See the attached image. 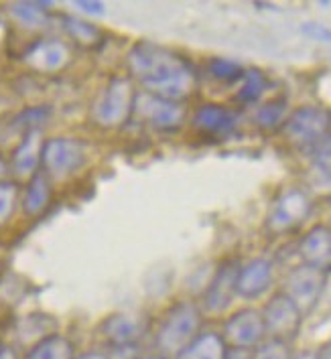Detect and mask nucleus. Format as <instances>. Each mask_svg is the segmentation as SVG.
<instances>
[{"instance_id": "0eeeda50", "label": "nucleus", "mask_w": 331, "mask_h": 359, "mask_svg": "<svg viewBox=\"0 0 331 359\" xmlns=\"http://www.w3.org/2000/svg\"><path fill=\"white\" fill-rule=\"evenodd\" d=\"M260 313L266 329V337L287 341V343H292L299 337L305 315L285 292L273 294Z\"/></svg>"}, {"instance_id": "aec40b11", "label": "nucleus", "mask_w": 331, "mask_h": 359, "mask_svg": "<svg viewBox=\"0 0 331 359\" xmlns=\"http://www.w3.org/2000/svg\"><path fill=\"white\" fill-rule=\"evenodd\" d=\"M49 203H51V179L43 170H39L29 179V183L25 187L22 209L27 215L35 217L49 208Z\"/></svg>"}, {"instance_id": "9b49d317", "label": "nucleus", "mask_w": 331, "mask_h": 359, "mask_svg": "<svg viewBox=\"0 0 331 359\" xmlns=\"http://www.w3.org/2000/svg\"><path fill=\"white\" fill-rule=\"evenodd\" d=\"M240 272V260L230 258L215 268L203 290V311L219 315L230 309L236 299V280Z\"/></svg>"}, {"instance_id": "f3484780", "label": "nucleus", "mask_w": 331, "mask_h": 359, "mask_svg": "<svg viewBox=\"0 0 331 359\" xmlns=\"http://www.w3.org/2000/svg\"><path fill=\"white\" fill-rule=\"evenodd\" d=\"M191 122L205 134H230L238 124V114L219 104H203L195 110Z\"/></svg>"}, {"instance_id": "c756f323", "label": "nucleus", "mask_w": 331, "mask_h": 359, "mask_svg": "<svg viewBox=\"0 0 331 359\" xmlns=\"http://www.w3.org/2000/svg\"><path fill=\"white\" fill-rule=\"evenodd\" d=\"M301 33L313 41H319V43H331V29L317 20H309V22L301 25Z\"/></svg>"}, {"instance_id": "2eb2a0df", "label": "nucleus", "mask_w": 331, "mask_h": 359, "mask_svg": "<svg viewBox=\"0 0 331 359\" xmlns=\"http://www.w3.org/2000/svg\"><path fill=\"white\" fill-rule=\"evenodd\" d=\"M69 47L59 39H41L25 51V63L41 74H55L69 63Z\"/></svg>"}, {"instance_id": "b1692460", "label": "nucleus", "mask_w": 331, "mask_h": 359, "mask_svg": "<svg viewBox=\"0 0 331 359\" xmlns=\"http://www.w3.org/2000/svg\"><path fill=\"white\" fill-rule=\"evenodd\" d=\"M47 4L49 2H15L11 15L27 29H41L47 25Z\"/></svg>"}, {"instance_id": "f704fd0d", "label": "nucleus", "mask_w": 331, "mask_h": 359, "mask_svg": "<svg viewBox=\"0 0 331 359\" xmlns=\"http://www.w3.org/2000/svg\"><path fill=\"white\" fill-rule=\"evenodd\" d=\"M292 359H319V355H317V351H313V349H303V351L292 353Z\"/></svg>"}, {"instance_id": "7c9ffc66", "label": "nucleus", "mask_w": 331, "mask_h": 359, "mask_svg": "<svg viewBox=\"0 0 331 359\" xmlns=\"http://www.w3.org/2000/svg\"><path fill=\"white\" fill-rule=\"evenodd\" d=\"M76 6H78L81 13H86V15H92V17H102V15H106V6H104V2H86V0H79L76 2Z\"/></svg>"}, {"instance_id": "e433bc0d", "label": "nucleus", "mask_w": 331, "mask_h": 359, "mask_svg": "<svg viewBox=\"0 0 331 359\" xmlns=\"http://www.w3.org/2000/svg\"><path fill=\"white\" fill-rule=\"evenodd\" d=\"M8 172V167H6V163H4V158L0 156V181H4V175Z\"/></svg>"}, {"instance_id": "a211bd4d", "label": "nucleus", "mask_w": 331, "mask_h": 359, "mask_svg": "<svg viewBox=\"0 0 331 359\" xmlns=\"http://www.w3.org/2000/svg\"><path fill=\"white\" fill-rule=\"evenodd\" d=\"M55 329H58V321L51 315L33 313V315H29V317L19 321V325H17V339H19V343L27 345L31 349L39 341L55 335Z\"/></svg>"}, {"instance_id": "5701e85b", "label": "nucleus", "mask_w": 331, "mask_h": 359, "mask_svg": "<svg viewBox=\"0 0 331 359\" xmlns=\"http://www.w3.org/2000/svg\"><path fill=\"white\" fill-rule=\"evenodd\" d=\"M287 110H289V106H287V100L285 97L269 100L262 106H258V110L254 114V122L262 130H274V128H278V126L285 124Z\"/></svg>"}, {"instance_id": "2f4dec72", "label": "nucleus", "mask_w": 331, "mask_h": 359, "mask_svg": "<svg viewBox=\"0 0 331 359\" xmlns=\"http://www.w3.org/2000/svg\"><path fill=\"white\" fill-rule=\"evenodd\" d=\"M226 359H252V351H250V349H236V347H228Z\"/></svg>"}, {"instance_id": "7ed1b4c3", "label": "nucleus", "mask_w": 331, "mask_h": 359, "mask_svg": "<svg viewBox=\"0 0 331 359\" xmlns=\"http://www.w3.org/2000/svg\"><path fill=\"white\" fill-rule=\"evenodd\" d=\"M330 133L331 110L323 106H301L292 110L283 124L285 138L301 151H315L330 138Z\"/></svg>"}, {"instance_id": "a878e982", "label": "nucleus", "mask_w": 331, "mask_h": 359, "mask_svg": "<svg viewBox=\"0 0 331 359\" xmlns=\"http://www.w3.org/2000/svg\"><path fill=\"white\" fill-rule=\"evenodd\" d=\"M311 175L317 187H331V136L313 151Z\"/></svg>"}, {"instance_id": "1a4fd4ad", "label": "nucleus", "mask_w": 331, "mask_h": 359, "mask_svg": "<svg viewBox=\"0 0 331 359\" xmlns=\"http://www.w3.org/2000/svg\"><path fill=\"white\" fill-rule=\"evenodd\" d=\"M228 347L236 349H250L252 351L256 345H260L266 339V329L262 321V313L258 309L246 306L232 313L222 327L219 333Z\"/></svg>"}, {"instance_id": "58836bf2", "label": "nucleus", "mask_w": 331, "mask_h": 359, "mask_svg": "<svg viewBox=\"0 0 331 359\" xmlns=\"http://www.w3.org/2000/svg\"><path fill=\"white\" fill-rule=\"evenodd\" d=\"M2 35H4V22L0 19V39H2Z\"/></svg>"}, {"instance_id": "dca6fc26", "label": "nucleus", "mask_w": 331, "mask_h": 359, "mask_svg": "<svg viewBox=\"0 0 331 359\" xmlns=\"http://www.w3.org/2000/svg\"><path fill=\"white\" fill-rule=\"evenodd\" d=\"M43 134L41 130H31L22 134L19 147L13 152L11 167L20 179H31L41 170V151H43Z\"/></svg>"}, {"instance_id": "ea45409f", "label": "nucleus", "mask_w": 331, "mask_h": 359, "mask_svg": "<svg viewBox=\"0 0 331 359\" xmlns=\"http://www.w3.org/2000/svg\"><path fill=\"white\" fill-rule=\"evenodd\" d=\"M2 347H4V345H2V341H0V349H2Z\"/></svg>"}, {"instance_id": "f257e3e1", "label": "nucleus", "mask_w": 331, "mask_h": 359, "mask_svg": "<svg viewBox=\"0 0 331 359\" xmlns=\"http://www.w3.org/2000/svg\"><path fill=\"white\" fill-rule=\"evenodd\" d=\"M126 63L142 92L185 102L197 88V74L191 61L151 41H138L133 45Z\"/></svg>"}, {"instance_id": "4c0bfd02", "label": "nucleus", "mask_w": 331, "mask_h": 359, "mask_svg": "<svg viewBox=\"0 0 331 359\" xmlns=\"http://www.w3.org/2000/svg\"><path fill=\"white\" fill-rule=\"evenodd\" d=\"M138 359H167V358H163V355H158V353H153V355H140Z\"/></svg>"}, {"instance_id": "f03ea898", "label": "nucleus", "mask_w": 331, "mask_h": 359, "mask_svg": "<svg viewBox=\"0 0 331 359\" xmlns=\"http://www.w3.org/2000/svg\"><path fill=\"white\" fill-rule=\"evenodd\" d=\"M203 325V311L194 301L175 303L163 321L158 325L155 335L156 353L167 359H175L191 341L201 333Z\"/></svg>"}, {"instance_id": "39448f33", "label": "nucleus", "mask_w": 331, "mask_h": 359, "mask_svg": "<svg viewBox=\"0 0 331 359\" xmlns=\"http://www.w3.org/2000/svg\"><path fill=\"white\" fill-rule=\"evenodd\" d=\"M88 158V149L78 138L55 136L43 142L41 151V170L49 179H69L83 169Z\"/></svg>"}, {"instance_id": "9d476101", "label": "nucleus", "mask_w": 331, "mask_h": 359, "mask_svg": "<svg viewBox=\"0 0 331 359\" xmlns=\"http://www.w3.org/2000/svg\"><path fill=\"white\" fill-rule=\"evenodd\" d=\"M311 208V199L303 189L283 191L271 205L266 227L273 233H287L309 217Z\"/></svg>"}, {"instance_id": "f8f14e48", "label": "nucleus", "mask_w": 331, "mask_h": 359, "mask_svg": "<svg viewBox=\"0 0 331 359\" xmlns=\"http://www.w3.org/2000/svg\"><path fill=\"white\" fill-rule=\"evenodd\" d=\"M144 333H147L144 319L137 313H128V311L112 313L100 323V335L108 343V347L140 345Z\"/></svg>"}, {"instance_id": "4468645a", "label": "nucleus", "mask_w": 331, "mask_h": 359, "mask_svg": "<svg viewBox=\"0 0 331 359\" xmlns=\"http://www.w3.org/2000/svg\"><path fill=\"white\" fill-rule=\"evenodd\" d=\"M299 256L303 264L323 272L325 276L331 274V227L325 224L313 226L299 242Z\"/></svg>"}, {"instance_id": "72a5a7b5", "label": "nucleus", "mask_w": 331, "mask_h": 359, "mask_svg": "<svg viewBox=\"0 0 331 359\" xmlns=\"http://www.w3.org/2000/svg\"><path fill=\"white\" fill-rule=\"evenodd\" d=\"M317 355L319 359H331V339H327L319 349H317Z\"/></svg>"}, {"instance_id": "473e14b6", "label": "nucleus", "mask_w": 331, "mask_h": 359, "mask_svg": "<svg viewBox=\"0 0 331 359\" xmlns=\"http://www.w3.org/2000/svg\"><path fill=\"white\" fill-rule=\"evenodd\" d=\"M76 359H110L106 351H88V353H81L76 355Z\"/></svg>"}, {"instance_id": "c9c22d12", "label": "nucleus", "mask_w": 331, "mask_h": 359, "mask_svg": "<svg viewBox=\"0 0 331 359\" xmlns=\"http://www.w3.org/2000/svg\"><path fill=\"white\" fill-rule=\"evenodd\" d=\"M0 359H19V355H17V351H15V349H11V347H2V349H0Z\"/></svg>"}, {"instance_id": "c85d7f7f", "label": "nucleus", "mask_w": 331, "mask_h": 359, "mask_svg": "<svg viewBox=\"0 0 331 359\" xmlns=\"http://www.w3.org/2000/svg\"><path fill=\"white\" fill-rule=\"evenodd\" d=\"M252 359H292L291 343L266 337L252 349Z\"/></svg>"}, {"instance_id": "bb28decb", "label": "nucleus", "mask_w": 331, "mask_h": 359, "mask_svg": "<svg viewBox=\"0 0 331 359\" xmlns=\"http://www.w3.org/2000/svg\"><path fill=\"white\" fill-rule=\"evenodd\" d=\"M208 72H210V76L217 81H222V83H238V81H242L246 69L232 59L214 57L208 61Z\"/></svg>"}, {"instance_id": "412c9836", "label": "nucleus", "mask_w": 331, "mask_h": 359, "mask_svg": "<svg viewBox=\"0 0 331 359\" xmlns=\"http://www.w3.org/2000/svg\"><path fill=\"white\" fill-rule=\"evenodd\" d=\"M25 359H76V347L67 337L55 333L33 345Z\"/></svg>"}, {"instance_id": "6ab92c4d", "label": "nucleus", "mask_w": 331, "mask_h": 359, "mask_svg": "<svg viewBox=\"0 0 331 359\" xmlns=\"http://www.w3.org/2000/svg\"><path fill=\"white\" fill-rule=\"evenodd\" d=\"M228 345L215 331H201L175 359H226Z\"/></svg>"}, {"instance_id": "6e6552de", "label": "nucleus", "mask_w": 331, "mask_h": 359, "mask_svg": "<svg viewBox=\"0 0 331 359\" xmlns=\"http://www.w3.org/2000/svg\"><path fill=\"white\" fill-rule=\"evenodd\" d=\"M327 286V276L311 266L299 264L285 276L283 292L299 306L303 315H309L313 309L319 304Z\"/></svg>"}, {"instance_id": "393cba45", "label": "nucleus", "mask_w": 331, "mask_h": 359, "mask_svg": "<svg viewBox=\"0 0 331 359\" xmlns=\"http://www.w3.org/2000/svg\"><path fill=\"white\" fill-rule=\"evenodd\" d=\"M63 22H65V31L69 33V37H74V41H78L83 47H96L104 39L102 31L90 20H83L79 17H65Z\"/></svg>"}, {"instance_id": "ddd939ff", "label": "nucleus", "mask_w": 331, "mask_h": 359, "mask_svg": "<svg viewBox=\"0 0 331 359\" xmlns=\"http://www.w3.org/2000/svg\"><path fill=\"white\" fill-rule=\"evenodd\" d=\"M274 283V264L269 258H254L240 264L236 280V297L244 301H256L264 297Z\"/></svg>"}, {"instance_id": "4be33fe9", "label": "nucleus", "mask_w": 331, "mask_h": 359, "mask_svg": "<svg viewBox=\"0 0 331 359\" xmlns=\"http://www.w3.org/2000/svg\"><path fill=\"white\" fill-rule=\"evenodd\" d=\"M242 86L238 88V94H236V102L242 104V106H250V104H256L264 92L269 90V77L264 76L262 69H246L244 72V77L240 81Z\"/></svg>"}, {"instance_id": "423d86ee", "label": "nucleus", "mask_w": 331, "mask_h": 359, "mask_svg": "<svg viewBox=\"0 0 331 359\" xmlns=\"http://www.w3.org/2000/svg\"><path fill=\"white\" fill-rule=\"evenodd\" d=\"M133 116H137L140 122L149 124L155 130L173 133L183 126L187 112H185L183 102H173V100H167L161 95L140 92L135 95Z\"/></svg>"}, {"instance_id": "cd10ccee", "label": "nucleus", "mask_w": 331, "mask_h": 359, "mask_svg": "<svg viewBox=\"0 0 331 359\" xmlns=\"http://www.w3.org/2000/svg\"><path fill=\"white\" fill-rule=\"evenodd\" d=\"M19 203V185L15 181H0V227L11 222Z\"/></svg>"}, {"instance_id": "20e7f679", "label": "nucleus", "mask_w": 331, "mask_h": 359, "mask_svg": "<svg viewBox=\"0 0 331 359\" xmlns=\"http://www.w3.org/2000/svg\"><path fill=\"white\" fill-rule=\"evenodd\" d=\"M135 86L126 77H112L92 106V120L102 128H118L133 116Z\"/></svg>"}]
</instances>
